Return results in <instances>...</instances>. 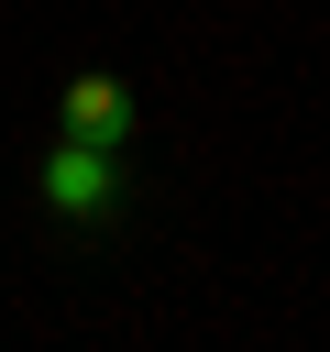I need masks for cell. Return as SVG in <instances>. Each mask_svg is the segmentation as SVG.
<instances>
[{"instance_id":"1","label":"cell","mask_w":330,"mask_h":352,"mask_svg":"<svg viewBox=\"0 0 330 352\" xmlns=\"http://www.w3.org/2000/svg\"><path fill=\"white\" fill-rule=\"evenodd\" d=\"M110 198H121V187H110V143H77V132H66V143L44 154V209H66V220H99Z\"/></svg>"},{"instance_id":"2","label":"cell","mask_w":330,"mask_h":352,"mask_svg":"<svg viewBox=\"0 0 330 352\" xmlns=\"http://www.w3.org/2000/svg\"><path fill=\"white\" fill-rule=\"evenodd\" d=\"M66 132H77V143H121V132H132V88H121V77H77V88H66Z\"/></svg>"}]
</instances>
